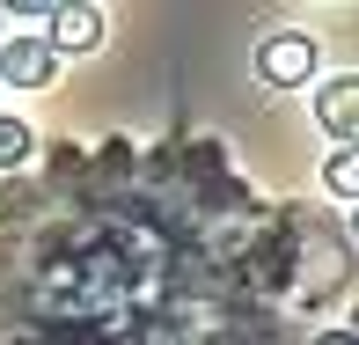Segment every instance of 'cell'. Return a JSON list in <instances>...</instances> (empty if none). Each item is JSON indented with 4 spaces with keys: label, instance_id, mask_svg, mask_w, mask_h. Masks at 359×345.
I'll return each mask as SVG.
<instances>
[{
    "label": "cell",
    "instance_id": "1",
    "mask_svg": "<svg viewBox=\"0 0 359 345\" xmlns=\"http://www.w3.org/2000/svg\"><path fill=\"white\" fill-rule=\"evenodd\" d=\"M345 287L352 235L264 206L205 133L52 140L44 184H0V345H293Z\"/></svg>",
    "mask_w": 359,
    "mask_h": 345
},
{
    "label": "cell",
    "instance_id": "2",
    "mask_svg": "<svg viewBox=\"0 0 359 345\" xmlns=\"http://www.w3.org/2000/svg\"><path fill=\"white\" fill-rule=\"evenodd\" d=\"M308 74H316V37L308 30H279V37L257 44V81L264 89H301Z\"/></svg>",
    "mask_w": 359,
    "mask_h": 345
},
{
    "label": "cell",
    "instance_id": "3",
    "mask_svg": "<svg viewBox=\"0 0 359 345\" xmlns=\"http://www.w3.org/2000/svg\"><path fill=\"white\" fill-rule=\"evenodd\" d=\"M316 125L337 147H359V74H330L316 89Z\"/></svg>",
    "mask_w": 359,
    "mask_h": 345
},
{
    "label": "cell",
    "instance_id": "4",
    "mask_svg": "<svg viewBox=\"0 0 359 345\" xmlns=\"http://www.w3.org/2000/svg\"><path fill=\"white\" fill-rule=\"evenodd\" d=\"M0 81H15V89H52L59 81V52L44 37H8L0 44Z\"/></svg>",
    "mask_w": 359,
    "mask_h": 345
},
{
    "label": "cell",
    "instance_id": "5",
    "mask_svg": "<svg viewBox=\"0 0 359 345\" xmlns=\"http://www.w3.org/2000/svg\"><path fill=\"white\" fill-rule=\"evenodd\" d=\"M44 44H52V52H95V44H103V8H52Z\"/></svg>",
    "mask_w": 359,
    "mask_h": 345
},
{
    "label": "cell",
    "instance_id": "6",
    "mask_svg": "<svg viewBox=\"0 0 359 345\" xmlns=\"http://www.w3.org/2000/svg\"><path fill=\"white\" fill-rule=\"evenodd\" d=\"M29 155H37V133H29L22 118H8V110H0V176H22Z\"/></svg>",
    "mask_w": 359,
    "mask_h": 345
},
{
    "label": "cell",
    "instance_id": "7",
    "mask_svg": "<svg viewBox=\"0 0 359 345\" xmlns=\"http://www.w3.org/2000/svg\"><path fill=\"white\" fill-rule=\"evenodd\" d=\"M323 191H337V199L359 206V147H337V155L323 162Z\"/></svg>",
    "mask_w": 359,
    "mask_h": 345
},
{
    "label": "cell",
    "instance_id": "8",
    "mask_svg": "<svg viewBox=\"0 0 359 345\" xmlns=\"http://www.w3.org/2000/svg\"><path fill=\"white\" fill-rule=\"evenodd\" d=\"M308 345H359V331H352V323H345V331H316Z\"/></svg>",
    "mask_w": 359,
    "mask_h": 345
},
{
    "label": "cell",
    "instance_id": "9",
    "mask_svg": "<svg viewBox=\"0 0 359 345\" xmlns=\"http://www.w3.org/2000/svg\"><path fill=\"white\" fill-rule=\"evenodd\" d=\"M0 44H8V8H0Z\"/></svg>",
    "mask_w": 359,
    "mask_h": 345
},
{
    "label": "cell",
    "instance_id": "10",
    "mask_svg": "<svg viewBox=\"0 0 359 345\" xmlns=\"http://www.w3.org/2000/svg\"><path fill=\"white\" fill-rule=\"evenodd\" d=\"M352 242H359V206H352Z\"/></svg>",
    "mask_w": 359,
    "mask_h": 345
},
{
    "label": "cell",
    "instance_id": "11",
    "mask_svg": "<svg viewBox=\"0 0 359 345\" xmlns=\"http://www.w3.org/2000/svg\"><path fill=\"white\" fill-rule=\"evenodd\" d=\"M352 331H359V308H352Z\"/></svg>",
    "mask_w": 359,
    "mask_h": 345
}]
</instances>
